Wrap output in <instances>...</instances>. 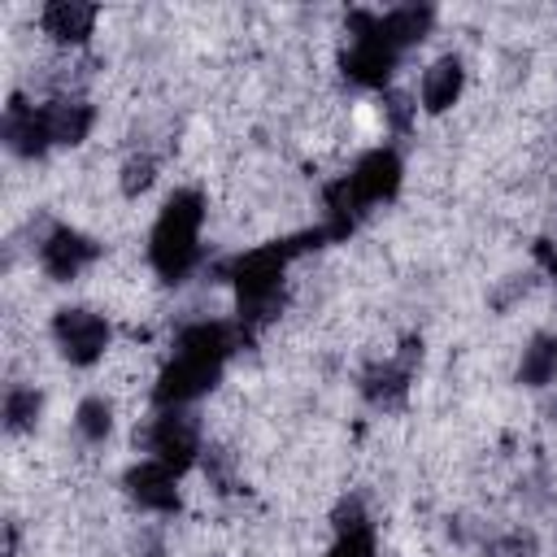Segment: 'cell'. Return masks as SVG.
Instances as JSON below:
<instances>
[{
  "mask_svg": "<svg viewBox=\"0 0 557 557\" xmlns=\"http://www.w3.org/2000/svg\"><path fill=\"white\" fill-rule=\"evenodd\" d=\"M235 348V331L226 322H196L178 335L174 344V357L170 366L161 370V383H157V405L161 409H178L187 400H196L200 392H209L226 366Z\"/></svg>",
  "mask_w": 557,
  "mask_h": 557,
  "instance_id": "6da1fadb",
  "label": "cell"
},
{
  "mask_svg": "<svg viewBox=\"0 0 557 557\" xmlns=\"http://www.w3.org/2000/svg\"><path fill=\"white\" fill-rule=\"evenodd\" d=\"M318 239H326L322 226H318L313 235L283 239V244H265V248H252V252L235 257L231 278H235V292H239V322H244V326H261V322H270V318L278 313L287 261H292L300 248L318 244Z\"/></svg>",
  "mask_w": 557,
  "mask_h": 557,
  "instance_id": "7a4b0ae2",
  "label": "cell"
},
{
  "mask_svg": "<svg viewBox=\"0 0 557 557\" xmlns=\"http://www.w3.org/2000/svg\"><path fill=\"white\" fill-rule=\"evenodd\" d=\"M396 187H400V157L392 148L366 152L348 178H339V183L326 187V226H322V235L326 239H344L357 226V218L370 205L387 200Z\"/></svg>",
  "mask_w": 557,
  "mask_h": 557,
  "instance_id": "3957f363",
  "label": "cell"
},
{
  "mask_svg": "<svg viewBox=\"0 0 557 557\" xmlns=\"http://www.w3.org/2000/svg\"><path fill=\"white\" fill-rule=\"evenodd\" d=\"M200 218H205V200L196 191H174L161 205V218L152 226V265L161 278H183L196 265V239H200Z\"/></svg>",
  "mask_w": 557,
  "mask_h": 557,
  "instance_id": "277c9868",
  "label": "cell"
},
{
  "mask_svg": "<svg viewBox=\"0 0 557 557\" xmlns=\"http://www.w3.org/2000/svg\"><path fill=\"white\" fill-rule=\"evenodd\" d=\"M400 44L387 35L383 13H352L348 17V48H344V74L361 87H383L387 74L400 61Z\"/></svg>",
  "mask_w": 557,
  "mask_h": 557,
  "instance_id": "5b68a950",
  "label": "cell"
},
{
  "mask_svg": "<svg viewBox=\"0 0 557 557\" xmlns=\"http://www.w3.org/2000/svg\"><path fill=\"white\" fill-rule=\"evenodd\" d=\"M148 448H152V461H161L174 474H183L196 461V453H200V426H196V418L183 413V405L178 409H165L152 422V431H148Z\"/></svg>",
  "mask_w": 557,
  "mask_h": 557,
  "instance_id": "8992f818",
  "label": "cell"
},
{
  "mask_svg": "<svg viewBox=\"0 0 557 557\" xmlns=\"http://www.w3.org/2000/svg\"><path fill=\"white\" fill-rule=\"evenodd\" d=\"M52 335L74 366H91L109 344V322L91 309H61L52 322Z\"/></svg>",
  "mask_w": 557,
  "mask_h": 557,
  "instance_id": "52a82bcc",
  "label": "cell"
},
{
  "mask_svg": "<svg viewBox=\"0 0 557 557\" xmlns=\"http://www.w3.org/2000/svg\"><path fill=\"white\" fill-rule=\"evenodd\" d=\"M96 252H100V248H96L87 235L70 231V226H52V231L44 235V244H39V261H44V270H48L52 278H74Z\"/></svg>",
  "mask_w": 557,
  "mask_h": 557,
  "instance_id": "ba28073f",
  "label": "cell"
},
{
  "mask_svg": "<svg viewBox=\"0 0 557 557\" xmlns=\"http://www.w3.org/2000/svg\"><path fill=\"white\" fill-rule=\"evenodd\" d=\"M174 470L170 466H161V461H139L131 474H126V492L144 505V509H157V513H170V509H178V487H174Z\"/></svg>",
  "mask_w": 557,
  "mask_h": 557,
  "instance_id": "9c48e42d",
  "label": "cell"
},
{
  "mask_svg": "<svg viewBox=\"0 0 557 557\" xmlns=\"http://www.w3.org/2000/svg\"><path fill=\"white\" fill-rule=\"evenodd\" d=\"M4 139L22 157L44 152L48 148V135H44V122H39V104H26L22 96H13L9 109H4Z\"/></svg>",
  "mask_w": 557,
  "mask_h": 557,
  "instance_id": "30bf717a",
  "label": "cell"
},
{
  "mask_svg": "<svg viewBox=\"0 0 557 557\" xmlns=\"http://www.w3.org/2000/svg\"><path fill=\"white\" fill-rule=\"evenodd\" d=\"M39 122H44L48 144H78L91 126V109L83 100H48L39 104Z\"/></svg>",
  "mask_w": 557,
  "mask_h": 557,
  "instance_id": "8fae6325",
  "label": "cell"
},
{
  "mask_svg": "<svg viewBox=\"0 0 557 557\" xmlns=\"http://www.w3.org/2000/svg\"><path fill=\"white\" fill-rule=\"evenodd\" d=\"M413 361H418V348L409 344L400 357L374 366V370L366 374V396H370L374 405H400V396H405V387H409V374H413Z\"/></svg>",
  "mask_w": 557,
  "mask_h": 557,
  "instance_id": "7c38bea8",
  "label": "cell"
},
{
  "mask_svg": "<svg viewBox=\"0 0 557 557\" xmlns=\"http://www.w3.org/2000/svg\"><path fill=\"white\" fill-rule=\"evenodd\" d=\"M91 22H96V9L91 4H78V0H52L44 9V30L61 44H78L91 35Z\"/></svg>",
  "mask_w": 557,
  "mask_h": 557,
  "instance_id": "4fadbf2b",
  "label": "cell"
},
{
  "mask_svg": "<svg viewBox=\"0 0 557 557\" xmlns=\"http://www.w3.org/2000/svg\"><path fill=\"white\" fill-rule=\"evenodd\" d=\"M457 96H461V61H457V57H440V61L426 70V78H422V104H426L431 113H440V109H448Z\"/></svg>",
  "mask_w": 557,
  "mask_h": 557,
  "instance_id": "5bb4252c",
  "label": "cell"
},
{
  "mask_svg": "<svg viewBox=\"0 0 557 557\" xmlns=\"http://www.w3.org/2000/svg\"><path fill=\"white\" fill-rule=\"evenodd\" d=\"M326 557H374V531L361 518V505L357 500H348L339 509V540H335V548Z\"/></svg>",
  "mask_w": 557,
  "mask_h": 557,
  "instance_id": "9a60e30c",
  "label": "cell"
},
{
  "mask_svg": "<svg viewBox=\"0 0 557 557\" xmlns=\"http://www.w3.org/2000/svg\"><path fill=\"white\" fill-rule=\"evenodd\" d=\"M553 374H557V335H535V339L522 348L518 383H527V387H544Z\"/></svg>",
  "mask_w": 557,
  "mask_h": 557,
  "instance_id": "2e32d148",
  "label": "cell"
},
{
  "mask_svg": "<svg viewBox=\"0 0 557 557\" xmlns=\"http://www.w3.org/2000/svg\"><path fill=\"white\" fill-rule=\"evenodd\" d=\"M383 26H387V35H392L400 48H409V44H418V39L426 35V26H431V9H426V4L392 9V13H383Z\"/></svg>",
  "mask_w": 557,
  "mask_h": 557,
  "instance_id": "e0dca14e",
  "label": "cell"
},
{
  "mask_svg": "<svg viewBox=\"0 0 557 557\" xmlns=\"http://www.w3.org/2000/svg\"><path fill=\"white\" fill-rule=\"evenodd\" d=\"M39 418V392L35 387H9L4 396V426L9 431H26Z\"/></svg>",
  "mask_w": 557,
  "mask_h": 557,
  "instance_id": "ac0fdd59",
  "label": "cell"
},
{
  "mask_svg": "<svg viewBox=\"0 0 557 557\" xmlns=\"http://www.w3.org/2000/svg\"><path fill=\"white\" fill-rule=\"evenodd\" d=\"M74 422H78V431H83L87 440H104V435H109V426H113V413H109V405H104V400H96V396H91V400H83V405H78V418H74Z\"/></svg>",
  "mask_w": 557,
  "mask_h": 557,
  "instance_id": "d6986e66",
  "label": "cell"
},
{
  "mask_svg": "<svg viewBox=\"0 0 557 557\" xmlns=\"http://www.w3.org/2000/svg\"><path fill=\"white\" fill-rule=\"evenodd\" d=\"M487 557H531V540H527V535H509V540H496Z\"/></svg>",
  "mask_w": 557,
  "mask_h": 557,
  "instance_id": "ffe728a7",
  "label": "cell"
},
{
  "mask_svg": "<svg viewBox=\"0 0 557 557\" xmlns=\"http://www.w3.org/2000/svg\"><path fill=\"white\" fill-rule=\"evenodd\" d=\"M148 178H152V161H131V170H126V191L144 187Z\"/></svg>",
  "mask_w": 557,
  "mask_h": 557,
  "instance_id": "44dd1931",
  "label": "cell"
}]
</instances>
